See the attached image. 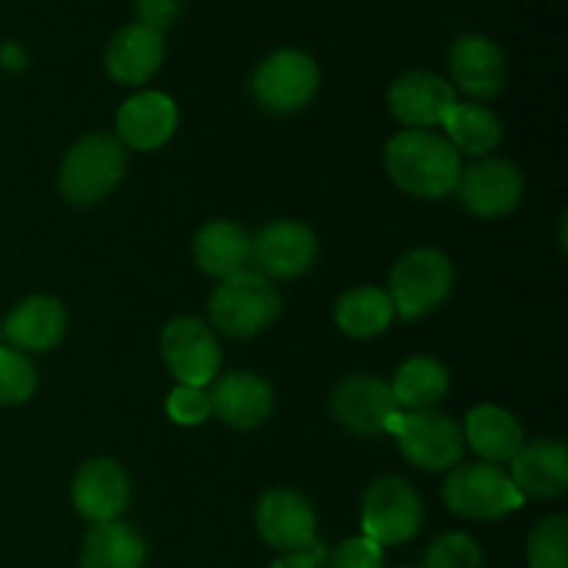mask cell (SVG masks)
Wrapping results in <instances>:
<instances>
[{"label":"cell","mask_w":568,"mask_h":568,"mask_svg":"<svg viewBox=\"0 0 568 568\" xmlns=\"http://www.w3.org/2000/svg\"><path fill=\"white\" fill-rule=\"evenodd\" d=\"M386 175L405 194L438 200L455 192L460 181V153L433 131H399L383 153Z\"/></svg>","instance_id":"6da1fadb"},{"label":"cell","mask_w":568,"mask_h":568,"mask_svg":"<svg viewBox=\"0 0 568 568\" xmlns=\"http://www.w3.org/2000/svg\"><path fill=\"white\" fill-rule=\"evenodd\" d=\"M281 292L270 277L255 270H242L225 277L209 300V316L216 331L233 338H253L270 331L281 316Z\"/></svg>","instance_id":"7a4b0ae2"},{"label":"cell","mask_w":568,"mask_h":568,"mask_svg":"<svg viewBox=\"0 0 568 568\" xmlns=\"http://www.w3.org/2000/svg\"><path fill=\"white\" fill-rule=\"evenodd\" d=\"M128 170V153L114 133H89L70 148L59 170V189L67 203L94 205L109 197Z\"/></svg>","instance_id":"3957f363"},{"label":"cell","mask_w":568,"mask_h":568,"mask_svg":"<svg viewBox=\"0 0 568 568\" xmlns=\"http://www.w3.org/2000/svg\"><path fill=\"white\" fill-rule=\"evenodd\" d=\"M455 288V266L442 250L419 247L405 253L388 275L394 314L416 322L447 303Z\"/></svg>","instance_id":"277c9868"},{"label":"cell","mask_w":568,"mask_h":568,"mask_svg":"<svg viewBox=\"0 0 568 568\" xmlns=\"http://www.w3.org/2000/svg\"><path fill=\"white\" fill-rule=\"evenodd\" d=\"M442 499L455 516L471 521L505 519L525 505L508 471L494 464H464L449 469Z\"/></svg>","instance_id":"5b68a950"},{"label":"cell","mask_w":568,"mask_h":568,"mask_svg":"<svg viewBox=\"0 0 568 568\" xmlns=\"http://www.w3.org/2000/svg\"><path fill=\"white\" fill-rule=\"evenodd\" d=\"M425 521L419 491L405 477H377L361 503V530L381 547H403L414 541Z\"/></svg>","instance_id":"8992f818"},{"label":"cell","mask_w":568,"mask_h":568,"mask_svg":"<svg viewBox=\"0 0 568 568\" xmlns=\"http://www.w3.org/2000/svg\"><path fill=\"white\" fill-rule=\"evenodd\" d=\"M331 414L353 436H397L403 414L392 386L375 375L344 377L331 394Z\"/></svg>","instance_id":"52a82bcc"},{"label":"cell","mask_w":568,"mask_h":568,"mask_svg":"<svg viewBox=\"0 0 568 568\" xmlns=\"http://www.w3.org/2000/svg\"><path fill=\"white\" fill-rule=\"evenodd\" d=\"M320 64L294 48L275 50L253 72V98L270 114L303 111L320 92Z\"/></svg>","instance_id":"ba28073f"},{"label":"cell","mask_w":568,"mask_h":568,"mask_svg":"<svg viewBox=\"0 0 568 568\" xmlns=\"http://www.w3.org/2000/svg\"><path fill=\"white\" fill-rule=\"evenodd\" d=\"M161 358L181 386L203 388L220 375L222 353L214 331L197 316H175L161 333Z\"/></svg>","instance_id":"9c48e42d"},{"label":"cell","mask_w":568,"mask_h":568,"mask_svg":"<svg viewBox=\"0 0 568 568\" xmlns=\"http://www.w3.org/2000/svg\"><path fill=\"white\" fill-rule=\"evenodd\" d=\"M399 453L425 471H449L464 458V433L442 410H405L397 430Z\"/></svg>","instance_id":"30bf717a"},{"label":"cell","mask_w":568,"mask_h":568,"mask_svg":"<svg viewBox=\"0 0 568 568\" xmlns=\"http://www.w3.org/2000/svg\"><path fill=\"white\" fill-rule=\"evenodd\" d=\"M316 508L294 488L266 491L255 505V530L277 552H305L316 544Z\"/></svg>","instance_id":"8fae6325"},{"label":"cell","mask_w":568,"mask_h":568,"mask_svg":"<svg viewBox=\"0 0 568 568\" xmlns=\"http://www.w3.org/2000/svg\"><path fill=\"white\" fill-rule=\"evenodd\" d=\"M320 255V239L305 222L300 220H275L261 227L253 236L255 266L264 277L275 281H294L305 275L316 264Z\"/></svg>","instance_id":"7c38bea8"},{"label":"cell","mask_w":568,"mask_h":568,"mask_svg":"<svg viewBox=\"0 0 568 568\" xmlns=\"http://www.w3.org/2000/svg\"><path fill=\"white\" fill-rule=\"evenodd\" d=\"M460 203L480 220H503L514 214L525 197V178L519 166L505 159H483L469 170H460L455 186Z\"/></svg>","instance_id":"4fadbf2b"},{"label":"cell","mask_w":568,"mask_h":568,"mask_svg":"<svg viewBox=\"0 0 568 568\" xmlns=\"http://www.w3.org/2000/svg\"><path fill=\"white\" fill-rule=\"evenodd\" d=\"M386 100L394 120L414 131L442 125L447 111L458 103L453 83L430 70H408L394 78Z\"/></svg>","instance_id":"5bb4252c"},{"label":"cell","mask_w":568,"mask_h":568,"mask_svg":"<svg viewBox=\"0 0 568 568\" xmlns=\"http://www.w3.org/2000/svg\"><path fill=\"white\" fill-rule=\"evenodd\" d=\"M131 503V477L111 458H92L75 471L72 508L92 525L116 521Z\"/></svg>","instance_id":"9a60e30c"},{"label":"cell","mask_w":568,"mask_h":568,"mask_svg":"<svg viewBox=\"0 0 568 568\" xmlns=\"http://www.w3.org/2000/svg\"><path fill=\"white\" fill-rule=\"evenodd\" d=\"M114 136L125 150L153 153L164 148L178 131V105L164 92L131 94L114 116Z\"/></svg>","instance_id":"2e32d148"},{"label":"cell","mask_w":568,"mask_h":568,"mask_svg":"<svg viewBox=\"0 0 568 568\" xmlns=\"http://www.w3.org/2000/svg\"><path fill=\"white\" fill-rule=\"evenodd\" d=\"M453 87L475 100L497 98L508 81V61L503 48L483 33H464L449 48Z\"/></svg>","instance_id":"e0dca14e"},{"label":"cell","mask_w":568,"mask_h":568,"mask_svg":"<svg viewBox=\"0 0 568 568\" xmlns=\"http://www.w3.org/2000/svg\"><path fill=\"white\" fill-rule=\"evenodd\" d=\"M211 414L236 430H250L270 419L275 408L272 386L261 375L247 369H236L222 375L209 392Z\"/></svg>","instance_id":"ac0fdd59"},{"label":"cell","mask_w":568,"mask_h":568,"mask_svg":"<svg viewBox=\"0 0 568 568\" xmlns=\"http://www.w3.org/2000/svg\"><path fill=\"white\" fill-rule=\"evenodd\" d=\"M510 480L521 497L555 499L568 488V449L558 438L525 444L510 460Z\"/></svg>","instance_id":"d6986e66"},{"label":"cell","mask_w":568,"mask_h":568,"mask_svg":"<svg viewBox=\"0 0 568 568\" xmlns=\"http://www.w3.org/2000/svg\"><path fill=\"white\" fill-rule=\"evenodd\" d=\"M105 72L114 78L122 87H142L148 83L155 72L161 70L164 61V37L148 26L120 28L111 37L109 48H105Z\"/></svg>","instance_id":"ffe728a7"},{"label":"cell","mask_w":568,"mask_h":568,"mask_svg":"<svg viewBox=\"0 0 568 568\" xmlns=\"http://www.w3.org/2000/svg\"><path fill=\"white\" fill-rule=\"evenodd\" d=\"M67 311L48 294H31L9 311L3 322V336L20 353H48L64 338Z\"/></svg>","instance_id":"44dd1931"},{"label":"cell","mask_w":568,"mask_h":568,"mask_svg":"<svg viewBox=\"0 0 568 568\" xmlns=\"http://www.w3.org/2000/svg\"><path fill=\"white\" fill-rule=\"evenodd\" d=\"M464 444H469L483 464H510L525 447V430L519 419L503 405H475L464 419Z\"/></svg>","instance_id":"7402d4cb"},{"label":"cell","mask_w":568,"mask_h":568,"mask_svg":"<svg viewBox=\"0 0 568 568\" xmlns=\"http://www.w3.org/2000/svg\"><path fill=\"white\" fill-rule=\"evenodd\" d=\"M192 255L205 275L225 281L247 266L250 255H253V239L233 220H214L197 231L192 242Z\"/></svg>","instance_id":"603a6c76"},{"label":"cell","mask_w":568,"mask_h":568,"mask_svg":"<svg viewBox=\"0 0 568 568\" xmlns=\"http://www.w3.org/2000/svg\"><path fill=\"white\" fill-rule=\"evenodd\" d=\"M148 544L136 527L105 521L87 532L81 547V568H144Z\"/></svg>","instance_id":"cb8c5ba5"},{"label":"cell","mask_w":568,"mask_h":568,"mask_svg":"<svg viewBox=\"0 0 568 568\" xmlns=\"http://www.w3.org/2000/svg\"><path fill=\"white\" fill-rule=\"evenodd\" d=\"M388 386L403 410H430L447 397L449 369L433 355H410L397 366Z\"/></svg>","instance_id":"d4e9b609"},{"label":"cell","mask_w":568,"mask_h":568,"mask_svg":"<svg viewBox=\"0 0 568 568\" xmlns=\"http://www.w3.org/2000/svg\"><path fill=\"white\" fill-rule=\"evenodd\" d=\"M394 305L386 288L355 286L344 292L333 305L336 327L349 338H375L386 333L394 322Z\"/></svg>","instance_id":"484cf974"},{"label":"cell","mask_w":568,"mask_h":568,"mask_svg":"<svg viewBox=\"0 0 568 568\" xmlns=\"http://www.w3.org/2000/svg\"><path fill=\"white\" fill-rule=\"evenodd\" d=\"M444 131L447 142L458 153L466 155H486L499 148L503 142V122L491 109L480 103H455L444 116Z\"/></svg>","instance_id":"4316f807"},{"label":"cell","mask_w":568,"mask_h":568,"mask_svg":"<svg viewBox=\"0 0 568 568\" xmlns=\"http://www.w3.org/2000/svg\"><path fill=\"white\" fill-rule=\"evenodd\" d=\"M530 568H568V519L555 514L538 521L527 541Z\"/></svg>","instance_id":"83f0119b"},{"label":"cell","mask_w":568,"mask_h":568,"mask_svg":"<svg viewBox=\"0 0 568 568\" xmlns=\"http://www.w3.org/2000/svg\"><path fill=\"white\" fill-rule=\"evenodd\" d=\"M39 386L31 358L14 347H0V405H22Z\"/></svg>","instance_id":"f1b7e54d"},{"label":"cell","mask_w":568,"mask_h":568,"mask_svg":"<svg viewBox=\"0 0 568 568\" xmlns=\"http://www.w3.org/2000/svg\"><path fill=\"white\" fill-rule=\"evenodd\" d=\"M422 568H483V549L466 532H442L427 547Z\"/></svg>","instance_id":"f546056e"},{"label":"cell","mask_w":568,"mask_h":568,"mask_svg":"<svg viewBox=\"0 0 568 568\" xmlns=\"http://www.w3.org/2000/svg\"><path fill=\"white\" fill-rule=\"evenodd\" d=\"M166 414L175 425L181 427H200L211 416V399L209 392L194 386H181L178 383L175 388L166 397Z\"/></svg>","instance_id":"4dcf8cb0"},{"label":"cell","mask_w":568,"mask_h":568,"mask_svg":"<svg viewBox=\"0 0 568 568\" xmlns=\"http://www.w3.org/2000/svg\"><path fill=\"white\" fill-rule=\"evenodd\" d=\"M327 568H383V547L366 536L347 538L327 555Z\"/></svg>","instance_id":"1f68e13d"},{"label":"cell","mask_w":568,"mask_h":568,"mask_svg":"<svg viewBox=\"0 0 568 568\" xmlns=\"http://www.w3.org/2000/svg\"><path fill=\"white\" fill-rule=\"evenodd\" d=\"M181 17V0H136V20L139 26H148L153 31L175 26Z\"/></svg>","instance_id":"d6a6232c"},{"label":"cell","mask_w":568,"mask_h":568,"mask_svg":"<svg viewBox=\"0 0 568 568\" xmlns=\"http://www.w3.org/2000/svg\"><path fill=\"white\" fill-rule=\"evenodd\" d=\"M325 560H327V549L316 541L314 547L305 549V552L281 555V558H277L270 568H322Z\"/></svg>","instance_id":"836d02e7"},{"label":"cell","mask_w":568,"mask_h":568,"mask_svg":"<svg viewBox=\"0 0 568 568\" xmlns=\"http://www.w3.org/2000/svg\"><path fill=\"white\" fill-rule=\"evenodd\" d=\"M28 64V53L20 48L17 42H6L0 44V67H3L6 72H20L26 70Z\"/></svg>","instance_id":"e575fe53"},{"label":"cell","mask_w":568,"mask_h":568,"mask_svg":"<svg viewBox=\"0 0 568 568\" xmlns=\"http://www.w3.org/2000/svg\"><path fill=\"white\" fill-rule=\"evenodd\" d=\"M560 247L566 250V214L560 216Z\"/></svg>","instance_id":"d590c367"},{"label":"cell","mask_w":568,"mask_h":568,"mask_svg":"<svg viewBox=\"0 0 568 568\" xmlns=\"http://www.w3.org/2000/svg\"><path fill=\"white\" fill-rule=\"evenodd\" d=\"M0 338H3V325H0Z\"/></svg>","instance_id":"8d00e7d4"}]
</instances>
